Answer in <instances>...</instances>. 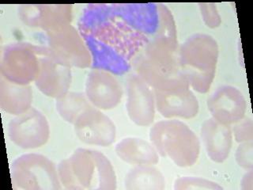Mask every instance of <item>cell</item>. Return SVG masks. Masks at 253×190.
Segmentation results:
<instances>
[{
    "label": "cell",
    "mask_w": 253,
    "mask_h": 190,
    "mask_svg": "<svg viewBox=\"0 0 253 190\" xmlns=\"http://www.w3.org/2000/svg\"><path fill=\"white\" fill-rule=\"evenodd\" d=\"M161 3L89 4L79 20L93 69L124 75L160 31Z\"/></svg>",
    "instance_id": "obj_1"
},
{
    "label": "cell",
    "mask_w": 253,
    "mask_h": 190,
    "mask_svg": "<svg viewBox=\"0 0 253 190\" xmlns=\"http://www.w3.org/2000/svg\"><path fill=\"white\" fill-rule=\"evenodd\" d=\"M177 32L172 26H163L144 49L133 60L137 75L154 91L189 89L178 57Z\"/></svg>",
    "instance_id": "obj_2"
},
{
    "label": "cell",
    "mask_w": 253,
    "mask_h": 190,
    "mask_svg": "<svg viewBox=\"0 0 253 190\" xmlns=\"http://www.w3.org/2000/svg\"><path fill=\"white\" fill-rule=\"evenodd\" d=\"M59 180L70 190H114L116 173L105 154L91 149L79 148L59 162Z\"/></svg>",
    "instance_id": "obj_3"
},
{
    "label": "cell",
    "mask_w": 253,
    "mask_h": 190,
    "mask_svg": "<svg viewBox=\"0 0 253 190\" xmlns=\"http://www.w3.org/2000/svg\"><path fill=\"white\" fill-rule=\"evenodd\" d=\"M218 54L217 42L208 34H194L180 46V68L194 91L200 94L209 91L215 76Z\"/></svg>",
    "instance_id": "obj_4"
},
{
    "label": "cell",
    "mask_w": 253,
    "mask_h": 190,
    "mask_svg": "<svg viewBox=\"0 0 253 190\" xmlns=\"http://www.w3.org/2000/svg\"><path fill=\"white\" fill-rule=\"evenodd\" d=\"M150 139L161 156L169 158L180 167L193 166L200 156V140L182 121L157 122L150 129Z\"/></svg>",
    "instance_id": "obj_5"
},
{
    "label": "cell",
    "mask_w": 253,
    "mask_h": 190,
    "mask_svg": "<svg viewBox=\"0 0 253 190\" xmlns=\"http://www.w3.org/2000/svg\"><path fill=\"white\" fill-rule=\"evenodd\" d=\"M12 187L16 190H60L58 169L49 158L26 154L16 158L10 168Z\"/></svg>",
    "instance_id": "obj_6"
},
{
    "label": "cell",
    "mask_w": 253,
    "mask_h": 190,
    "mask_svg": "<svg viewBox=\"0 0 253 190\" xmlns=\"http://www.w3.org/2000/svg\"><path fill=\"white\" fill-rule=\"evenodd\" d=\"M47 47L34 46L26 42L10 44L4 50L0 71L8 81L29 85L35 81L40 69V59Z\"/></svg>",
    "instance_id": "obj_7"
},
{
    "label": "cell",
    "mask_w": 253,
    "mask_h": 190,
    "mask_svg": "<svg viewBox=\"0 0 253 190\" xmlns=\"http://www.w3.org/2000/svg\"><path fill=\"white\" fill-rule=\"evenodd\" d=\"M50 55L63 65L86 68L92 64V57L81 34L71 24H66L47 32Z\"/></svg>",
    "instance_id": "obj_8"
},
{
    "label": "cell",
    "mask_w": 253,
    "mask_h": 190,
    "mask_svg": "<svg viewBox=\"0 0 253 190\" xmlns=\"http://www.w3.org/2000/svg\"><path fill=\"white\" fill-rule=\"evenodd\" d=\"M8 136L21 148H38L46 144L49 139V124L42 112L31 108L10 121Z\"/></svg>",
    "instance_id": "obj_9"
},
{
    "label": "cell",
    "mask_w": 253,
    "mask_h": 190,
    "mask_svg": "<svg viewBox=\"0 0 253 190\" xmlns=\"http://www.w3.org/2000/svg\"><path fill=\"white\" fill-rule=\"evenodd\" d=\"M74 127L78 138L86 144L109 146L117 137L114 123L94 107L82 113Z\"/></svg>",
    "instance_id": "obj_10"
},
{
    "label": "cell",
    "mask_w": 253,
    "mask_h": 190,
    "mask_svg": "<svg viewBox=\"0 0 253 190\" xmlns=\"http://www.w3.org/2000/svg\"><path fill=\"white\" fill-rule=\"evenodd\" d=\"M126 90V111L130 120L138 126L151 125L156 108L154 92L138 75H129Z\"/></svg>",
    "instance_id": "obj_11"
},
{
    "label": "cell",
    "mask_w": 253,
    "mask_h": 190,
    "mask_svg": "<svg viewBox=\"0 0 253 190\" xmlns=\"http://www.w3.org/2000/svg\"><path fill=\"white\" fill-rule=\"evenodd\" d=\"M47 47V46H46ZM72 81L71 67L63 65L51 57L47 48L40 59V69L35 84L47 97L58 99L68 92Z\"/></svg>",
    "instance_id": "obj_12"
},
{
    "label": "cell",
    "mask_w": 253,
    "mask_h": 190,
    "mask_svg": "<svg viewBox=\"0 0 253 190\" xmlns=\"http://www.w3.org/2000/svg\"><path fill=\"white\" fill-rule=\"evenodd\" d=\"M85 95L93 106L109 110L121 102L123 89L113 74L104 70L93 69L87 77Z\"/></svg>",
    "instance_id": "obj_13"
},
{
    "label": "cell",
    "mask_w": 253,
    "mask_h": 190,
    "mask_svg": "<svg viewBox=\"0 0 253 190\" xmlns=\"http://www.w3.org/2000/svg\"><path fill=\"white\" fill-rule=\"evenodd\" d=\"M208 108L213 119L230 125L245 117L247 104L237 88L221 86L208 99Z\"/></svg>",
    "instance_id": "obj_14"
},
{
    "label": "cell",
    "mask_w": 253,
    "mask_h": 190,
    "mask_svg": "<svg viewBox=\"0 0 253 190\" xmlns=\"http://www.w3.org/2000/svg\"><path fill=\"white\" fill-rule=\"evenodd\" d=\"M18 12L25 25L47 33L72 21L71 5H20Z\"/></svg>",
    "instance_id": "obj_15"
},
{
    "label": "cell",
    "mask_w": 253,
    "mask_h": 190,
    "mask_svg": "<svg viewBox=\"0 0 253 190\" xmlns=\"http://www.w3.org/2000/svg\"><path fill=\"white\" fill-rule=\"evenodd\" d=\"M154 95L155 106L166 118H193L199 113V101L190 89L173 92L154 91Z\"/></svg>",
    "instance_id": "obj_16"
},
{
    "label": "cell",
    "mask_w": 253,
    "mask_h": 190,
    "mask_svg": "<svg viewBox=\"0 0 253 190\" xmlns=\"http://www.w3.org/2000/svg\"><path fill=\"white\" fill-rule=\"evenodd\" d=\"M201 137L209 158L221 163L229 157L233 143L230 126L211 118L206 120L201 127Z\"/></svg>",
    "instance_id": "obj_17"
},
{
    "label": "cell",
    "mask_w": 253,
    "mask_h": 190,
    "mask_svg": "<svg viewBox=\"0 0 253 190\" xmlns=\"http://www.w3.org/2000/svg\"><path fill=\"white\" fill-rule=\"evenodd\" d=\"M33 91L30 85H19L0 78V105L2 110L12 115L22 114L31 109Z\"/></svg>",
    "instance_id": "obj_18"
},
{
    "label": "cell",
    "mask_w": 253,
    "mask_h": 190,
    "mask_svg": "<svg viewBox=\"0 0 253 190\" xmlns=\"http://www.w3.org/2000/svg\"><path fill=\"white\" fill-rule=\"evenodd\" d=\"M115 150L119 158L129 164L154 165L159 162V155L154 145L142 139H124L117 143Z\"/></svg>",
    "instance_id": "obj_19"
},
{
    "label": "cell",
    "mask_w": 253,
    "mask_h": 190,
    "mask_svg": "<svg viewBox=\"0 0 253 190\" xmlns=\"http://www.w3.org/2000/svg\"><path fill=\"white\" fill-rule=\"evenodd\" d=\"M125 186L127 190H163L166 180L158 169L151 165H142L126 174Z\"/></svg>",
    "instance_id": "obj_20"
},
{
    "label": "cell",
    "mask_w": 253,
    "mask_h": 190,
    "mask_svg": "<svg viewBox=\"0 0 253 190\" xmlns=\"http://www.w3.org/2000/svg\"><path fill=\"white\" fill-rule=\"evenodd\" d=\"M55 106L59 116L73 125L82 113L94 107L86 95L79 92H67L63 97L56 99Z\"/></svg>",
    "instance_id": "obj_21"
},
{
    "label": "cell",
    "mask_w": 253,
    "mask_h": 190,
    "mask_svg": "<svg viewBox=\"0 0 253 190\" xmlns=\"http://www.w3.org/2000/svg\"><path fill=\"white\" fill-rule=\"evenodd\" d=\"M222 189L216 182L197 177H181L174 182L175 190H221Z\"/></svg>",
    "instance_id": "obj_22"
},
{
    "label": "cell",
    "mask_w": 253,
    "mask_h": 190,
    "mask_svg": "<svg viewBox=\"0 0 253 190\" xmlns=\"http://www.w3.org/2000/svg\"><path fill=\"white\" fill-rule=\"evenodd\" d=\"M232 133L234 135L236 142H250L253 140V123L249 117H244L241 121L233 124Z\"/></svg>",
    "instance_id": "obj_23"
},
{
    "label": "cell",
    "mask_w": 253,
    "mask_h": 190,
    "mask_svg": "<svg viewBox=\"0 0 253 190\" xmlns=\"http://www.w3.org/2000/svg\"><path fill=\"white\" fill-rule=\"evenodd\" d=\"M236 161L240 167L246 170L253 168V142H242L237 147L235 154Z\"/></svg>",
    "instance_id": "obj_24"
},
{
    "label": "cell",
    "mask_w": 253,
    "mask_h": 190,
    "mask_svg": "<svg viewBox=\"0 0 253 190\" xmlns=\"http://www.w3.org/2000/svg\"><path fill=\"white\" fill-rule=\"evenodd\" d=\"M202 17L204 23L208 27L214 29L218 27L221 23V18L215 3L203 2L199 4Z\"/></svg>",
    "instance_id": "obj_25"
},
{
    "label": "cell",
    "mask_w": 253,
    "mask_h": 190,
    "mask_svg": "<svg viewBox=\"0 0 253 190\" xmlns=\"http://www.w3.org/2000/svg\"><path fill=\"white\" fill-rule=\"evenodd\" d=\"M241 189L243 190H253V170H248V172L244 175L241 179Z\"/></svg>",
    "instance_id": "obj_26"
}]
</instances>
